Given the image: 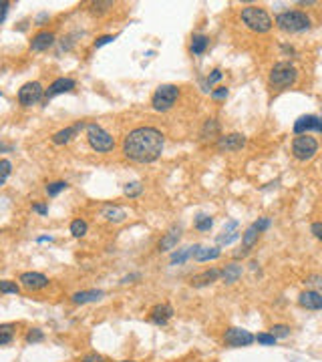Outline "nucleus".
Masks as SVG:
<instances>
[{"label":"nucleus","mask_w":322,"mask_h":362,"mask_svg":"<svg viewBox=\"0 0 322 362\" xmlns=\"http://www.w3.org/2000/svg\"><path fill=\"white\" fill-rule=\"evenodd\" d=\"M165 139L153 127H137L123 141V153L135 163H151L163 151Z\"/></svg>","instance_id":"nucleus-1"},{"label":"nucleus","mask_w":322,"mask_h":362,"mask_svg":"<svg viewBox=\"0 0 322 362\" xmlns=\"http://www.w3.org/2000/svg\"><path fill=\"white\" fill-rule=\"evenodd\" d=\"M276 26L284 32H304L310 28V18L300 10H286L276 16Z\"/></svg>","instance_id":"nucleus-2"},{"label":"nucleus","mask_w":322,"mask_h":362,"mask_svg":"<svg viewBox=\"0 0 322 362\" xmlns=\"http://www.w3.org/2000/svg\"><path fill=\"white\" fill-rule=\"evenodd\" d=\"M242 20L244 24L254 32H268L272 28V18L264 8L258 6H246L242 8Z\"/></svg>","instance_id":"nucleus-3"},{"label":"nucleus","mask_w":322,"mask_h":362,"mask_svg":"<svg viewBox=\"0 0 322 362\" xmlns=\"http://www.w3.org/2000/svg\"><path fill=\"white\" fill-rule=\"evenodd\" d=\"M296 79H298V71L290 63H278L270 71V85L274 89H288L296 83Z\"/></svg>","instance_id":"nucleus-4"},{"label":"nucleus","mask_w":322,"mask_h":362,"mask_svg":"<svg viewBox=\"0 0 322 362\" xmlns=\"http://www.w3.org/2000/svg\"><path fill=\"white\" fill-rule=\"evenodd\" d=\"M87 139H89V145L97 153H107V151H111L115 147V139L97 123L87 125Z\"/></svg>","instance_id":"nucleus-5"},{"label":"nucleus","mask_w":322,"mask_h":362,"mask_svg":"<svg viewBox=\"0 0 322 362\" xmlns=\"http://www.w3.org/2000/svg\"><path fill=\"white\" fill-rule=\"evenodd\" d=\"M179 97V89L175 85H161L151 97V105L155 111H169Z\"/></svg>","instance_id":"nucleus-6"},{"label":"nucleus","mask_w":322,"mask_h":362,"mask_svg":"<svg viewBox=\"0 0 322 362\" xmlns=\"http://www.w3.org/2000/svg\"><path fill=\"white\" fill-rule=\"evenodd\" d=\"M318 151V141L314 137H308V135H302V137H296L292 141V155L298 159V161H308L316 155Z\"/></svg>","instance_id":"nucleus-7"},{"label":"nucleus","mask_w":322,"mask_h":362,"mask_svg":"<svg viewBox=\"0 0 322 362\" xmlns=\"http://www.w3.org/2000/svg\"><path fill=\"white\" fill-rule=\"evenodd\" d=\"M46 91L42 89V85L40 83H26V85H22V89L18 91V103L22 105V107H32V105H36L40 99H42V95H44Z\"/></svg>","instance_id":"nucleus-8"},{"label":"nucleus","mask_w":322,"mask_h":362,"mask_svg":"<svg viewBox=\"0 0 322 362\" xmlns=\"http://www.w3.org/2000/svg\"><path fill=\"white\" fill-rule=\"evenodd\" d=\"M254 340H256V336H254L252 332L244 330V328H230V330H226V334H224V342H226L228 346H232V348L250 346Z\"/></svg>","instance_id":"nucleus-9"},{"label":"nucleus","mask_w":322,"mask_h":362,"mask_svg":"<svg viewBox=\"0 0 322 362\" xmlns=\"http://www.w3.org/2000/svg\"><path fill=\"white\" fill-rule=\"evenodd\" d=\"M246 145V137L242 135V133H230V135H222L220 139H218V143H216V147H218V151H240L242 147Z\"/></svg>","instance_id":"nucleus-10"},{"label":"nucleus","mask_w":322,"mask_h":362,"mask_svg":"<svg viewBox=\"0 0 322 362\" xmlns=\"http://www.w3.org/2000/svg\"><path fill=\"white\" fill-rule=\"evenodd\" d=\"M306 131L322 133V117H318V115H302V117H298L296 123H294V133L302 135Z\"/></svg>","instance_id":"nucleus-11"},{"label":"nucleus","mask_w":322,"mask_h":362,"mask_svg":"<svg viewBox=\"0 0 322 362\" xmlns=\"http://www.w3.org/2000/svg\"><path fill=\"white\" fill-rule=\"evenodd\" d=\"M18 282L26 288V290H42V288H46L48 286V278L44 276V274H40V272H24V274H20V278H18Z\"/></svg>","instance_id":"nucleus-12"},{"label":"nucleus","mask_w":322,"mask_h":362,"mask_svg":"<svg viewBox=\"0 0 322 362\" xmlns=\"http://www.w3.org/2000/svg\"><path fill=\"white\" fill-rule=\"evenodd\" d=\"M171 316H173V308L169 304H157L149 312V320L153 324H157V326H165L171 320Z\"/></svg>","instance_id":"nucleus-13"},{"label":"nucleus","mask_w":322,"mask_h":362,"mask_svg":"<svg viewBox=\"0 0 322 362\" xmlns=\"http://www.w3.org/2000/svg\"><path fill=\"white\" fill-rule=\"evenodd\" d=\"M75 89V81L73 79H57L48 89H46V93H44V99L48 101V99H52V97H57V95H63V93H69V91H73Z\"/></svg>","instance_id":"nucleus-14"},{"label":"nucleus","mask_w":322,"mask_h":362,"mask_svg":"<svg viewBox=\"0 0 322 362\" xmlns=\"http://www.w3.org/2000/svg\"><path fill=\"white\" fill-rule=\"evenodd\" d=\"M298 304L306 310H322V294L316 290H306L298 296Z\"/></svg>","instance_id":"nucleus-15"},{"label":"nucleus","mask_w":322,"mask_h":362,"mask_svg":"<svg viewBox=\"0 0 322 362\" xmlns=\"http://www.w3.org/2000/svg\"><path fill=\"white\" fill-rule=\"evenodd\" d=\"M220 276H222V272H220V270L209 268V270H205V272H201V274L193 276V278H191V286H193V288H203V286H209V284H213Z\"/></svg>","instance_id":"nucleus-16"},{"label":"nucleus","mask_w":322,"mask_h":362,"mask_svg":"<svg viewBox=\"0 0 322 362\" xmlns=\"http://www.w3.org/2000/svg\"><path fill=\"white\" fill-rule=\"evenodd\" d=\"M52 42H55V34L52 32H38L30 40V50H34V52L46 50L48 46H52Z\"/></svg>","instance_id":"nucleus-17"},{"label":"nucleus","mask_w":322,"mask_h":362,"mask_svg":"<svg viewBox=\"0 0 322 362\" xmlns=\"http://www.w3.org/2000/svg\"><path fill=\"white\" fill-rule=\"evenodd\" d=\"M83 127H85V123H77L75 127H67V129L57 131V133L52 135V143H55V145H65V143L73 141V137H75Z\"/></svg>","instance_id":"nucleus-18"},{"label":"nucleus","mask_w":322,"mask_h":362,"mask_svg":"<svg viewBox=\"0 0 322 362\" xmlns=\"http://www.w3.org/2000/svg\"><path fill=\"white\" fill-rule=\"evenodd\" d=\"M103 290H83V292H77L71 296L73 304H87V302H97L103 298Z\"/></svg>","instance_id":"nucleus-19"},{"label":"nucleus","mask_w":322,"mask_h":362,"mask_svg":"<svg viewBox=\"0 0 322 362\" xmlns=\"http://www.w3.org/2000/svg\"><path fill=\"white\" fill-rule=\"evenodd\" d=\"M179 237H181V227H171L165 235H163V239L159 242V250L161 252H167V250H173L175 246H177V242H179Z\"/></svg>","instance_id":"nucleus-20"},{"label":"nucleus","mask_w":322,"mask_h":362,"mask_svg":"<svg viewBox=\"0 0 322 362\" xmlns=\"http://www.w3.org/2000/svg\"><path fill=\"white\" fill-rule=\"evenodd\" d=\"M242 272H244V268H242L240 264L232 262V264H228V266L222 270V278H224L226 284H236V282L242 278Z\"/></svg>","instance_id":"nucleus-21"},{"label":"nucleus","mask_w":322,"mask_h":362,"mask_svg":"<svg viewBox=\"0 0 322 362\" xmlns=\"http://www.w3.org/2000/svg\"><path fill=\"white\" fill-rule=\"evenodd\" d=\"M199 248H201V246H187V248L175 252V254L171 256V264L175 266V264H183V262H187L189 258H195V254H197Z\"/></svg>","instance_id":"nucleus-22"},{"label":"nucleus","mask_w":322,"mask_h":362,"mask_svg":"<svg viewBox=\"0 0 322 362\" xmlns=\"http://www.w3.org/2000/svg\"><path fill=\"white\" fill-rule=\"evenodd\" d=\"M207 44H209V38L205 36V34H195L193 38H191V46H189V50H191V54H203L205 52V48H207Z\"/></svg>","instance_id":"nucleus-23"},{"label":"nucleus","mask_w":322,"mask_h":362,"mask_svg":"<svg viewBox=\"0 0 322 362\" xmlns=\"http://www.w3.org/2000/svg\"><path fill=\"white\" fill-rule=\"evenodd\" d=\"M103 217H105V219H109V221L121 223L127 215H125V211H123V209H119V207H115V205H107V207H103Z\"/></svg>","instance_id":"nucleus-24"},{"label":"nucleus","mask_w":322,"mask_h":362,"mask_svg":"<svg viewBox=\"0 0 322 362\" xmlns=\"http://www.w3.org/2000/svg\"><path fill=\"white\" fill-rule=\"evenodd\" d=\"M258 235H260V231H258V229L254 227V223H252V225H250V227L242 233V244H244V248H246V250H250V248L258 242Z\"/></svg>","instance_id":"nucleus-25"},{"label":"nucleus","mask_w":322,"mask_h":362,"mask_svg":"<svg viewBox=\"0 0 322 362\" xmlns=\"http://www.w3.org/2000/svg\"><path fill=\"white\" fill-rule=\"evenodd\" d=\"M220 248H199L197 254H195V260L197 262H207V260H216L220 258Z\"/></svg>","instance_id":"nucleus-26"},{"label":"nucleus","mask_w":322,"mask_h":362,"mask_svg":"<svg viewBox=\"0 0 322 362\" xmlns=\"http://www.w3.org/2000/svg\"><path fill=\"white\" fill-rule=\"evenodd\" d=\"M218 133H220V125H218L216 119H209V121L203 125V129H201V137H203V139L213 137V135H218Z\"/></svg>","instance_id":"nucleus-27"},{"label":"nucleus","mask_w":322,"mask_h":362,"mask_svg":"<svg viewBox=\"0 0 322 362\" xmlns=\"http://www.w3.org/2000/svg\"><path fill=\"white\" fill-rule=\"evenodd\" d=\"M193 223H195V229H199V231H209V227L213 225V219H211L209 215H197Z\"/></svg>","instance_id":"nucleus-28"},{"label":"nucleus","mask_w":322,"mask_h":362,"mask_svg":"<svg viewBox=\"0 0 322 362\" xmlns=\"http://www.w3.org/2000/svg\"><path fill=\"white\" fill-rule=\"evenodd\" d=\"M12 342V324L0 326V346H8Z\"/></svg>","instance_id":"nucleus-29"},{"label":"nucleus","mask_w":322,"mask_h":362,"mask_svg":"<svg viewBox=\"0 0 322 362\" xmlns=\"http://www.w3.org/2000/svg\"><path fill=\"white\" fill-rule=\"evenodd\" d=\"M67 187H69L67 181H55V183H48V185H46V193H48V197H55V195H59L61 191H65Z\"/></svg>","instance_id":"nucleus-30"},{"label":"nucleus","mask_w":322,"mask_h":362,"mask_svg":"<svg viewBox=\"0 0 322 362\" xmlns=\"http://www.w3.org/2000/svg\"><path fill=\"white\" fill-rule=\"evenodd\" d=\"M71 233H73L75 237H83V235L87 233V221H83V219H75V221L71 223Z\"/></svg>","instance_id":"nucleus-31"},{"label":"nucleus","mask_w":322,"mask_h":362,"mask_svg":"<svg viewBox=\"0 0 322 362\" xmlns=\"http://www.w3.org/2000/svg\"><path fill=\"white\" fill-rule=\"evenodd\" d=\"M0 292H2V294H18V292H20V288H18V284H16V282L2 280V282H0Z\"/></svg>","instance_id":"nucleus-32"},{"label":"nucleus","mask_w":322,"mask_h":362,"mask_svg":"<svg viewBox=\"0 0 322 362\" xmlns=\"http://www.w3.org/2000/svg\"><path fill=\"white\" fill-rule=\"evenodd\" d=\"M270 334H274L276 338H286V336H290V326H286V324H274V326L270 328Z\"/></svg>","instance_id":"nucleus-33"},{"label":"nucleus","mask_w":322,"mask_h":362,"mask_svg":"<svg viewBox=\"0 0 322 362\" xmlns=\"http://www.w3.org/2000/svg\"><path fill=\"white\" fill-rule=\"evenodd\" d=\"M220 79H222V71H220V69H213V71H211V75H209V77L201 83V85H203V91H209V87H211L213 83H218Z\"/></svg>","instance_id":"nucleus-34"},{"label":"nucleus","mask_w":322,"mask_h":362,"mask_svg":"<svg viewBox=\"0 0 322 362\" xmlns=\"http://www.w3.org/2000/svg\"><path fill=\"white\" fill-rule=\"evenodd\" d=\"M141 191H143V187H141V183H137V181L125 185V195H127V197H137V195H141Z\"/></svg>","instance_id":"nucleus-35"},{"label":"nucleus","mask_w":322,"mask_h":362,"mask_svg":"<svg viewBox=\"0 0 322 362\" xmlns=\"http://www.w3.org/2000/svg\"><path fill=\"white\" fill-rule=\"evenodd\" d=\"M42 338H44V334H42V330H40V328H30V330L26 332V342H28V344L40 342Z\"/></svg>","instance_id":"nucleus-36"},{"label":"nucleus","mask_w":322,"mask_h":362,"mask_svg":"<svg viewBox=\"0 0 322 362\" xmlns=\"http://www.w3.org/2000/svg\"><path fill=\"white\" fill-rule=\"evenodd\" d=\"M238 237H240V233H238V231H232V233H222V235H218V244H220V246H228V244L236 242Z\"/></svg>","instance_id":"nucleus-37"},{"label":"nucleus","mask_w":322,"mask_h":362,"mask_svg":"<svg viewBox=\"0 0 322 362\" xmlns=\"http://www.w3.org/2000/svg\"><path fill=\"white\" fill-rule=\"evenodd\" d=\"M256 340H258L260 344H264V346H274L278 338H276L274 334H266V332H262V334H258V336H256Z\"/></svg>","instance_id":"nucleus-38"},{"label":"nucleus","mask_w":322,"mask_h":362,"mask_svg":"<svg viewBox=\"0 0 322 362\" xmlns=\"http://www.w3.org/2000/svg\"><path fill=\"white\" fill-rule=\"evenodd\" d=\"M0 169H2V177H0V185H4L6 179H8V175H10V169H12V165H10V161L8 159H2L0 161Z\"/></svg>","instance_id":"nucleus-39"},{"label":"nucleus","mask_w":322,"mask_h":362,"mask_svg":"<svg viewBox=\"0 0 322 362\" xmlns=\"http://www.w3.org/2000/svg\"><path fill=\"white\" fill-rule=\"evenodd\" d=\"M115 40V36L113 34H105V36H99L97 40H95V48H99V46H105V44H109V42H113Z\"/></svg>","instance_id":"nucleus-40"},{"label":"nucleus","mask_w":322,"mask_h":362,"mask_svg":"<svg viewBox=\"0 0 322 362\" xmlns=\"http://www.w3.org/2000/svg\"><path fill=\"white\" fill-rule=\"evenodd\" d=\"M254 227H256L260 233H262L264 229H268V227H270V219H268V217H260V219L254 223Z\"/></svg>","instance_id":"nucleus-41"},{"label":"nucleus","mask_w":322,"mask_h":362,"mask_svg":"<svg viewBox=\"0 0 322 362\" xmlns=\"http://www.w3.org/2000/svg\"><path fill=\"white\" fill-rule=\"evenodd\" d=\"M228 89L226 87H222V89H218V91H211V99H216V101H220V99H226L228 97Z\"/></svg>","instance_id":"nucleus-42"},{"label":"nucleus","mask_w":322,"mask_h":362,"mask_svg":"<svg viewBox=\"0 0 322 362\" xmlns=\"http://www.w3.org/2000/svg\"><path fill=\"white\" fill-rule=\"evenodd\" d=\"M306 284H308V286H318V288H322V276H308V278H306Z\"/></svg>","instance_id":"nucleus-43"},{"label":"nucleus","mask_w":322,"mask_h":362,"mask_svg":"<svg viewBox=\"0 0 322 362\" xmlns=\"http://www.w3.org/2000/svg\"><path fill=\"white\" fill-rule=\"evenodd\" d=\"M81 362H103V356L97 354V352H91V354H87Z\"/></svg>","instance_id":"nucleus-44"},{"label":"nucleus","mask_w":322,"mask_h":362,"mask_svg":"<svg viewBox=\"0 0 322 362\" xmlns=\"http://www.w3.org/2000/svg\"><path fill=\"white\" fill-rule=\"evenodd\" d=\"M310 231L318 237V239H322V221H316V223H312V227H310Z\"/></svg>","instance_id":"nucleus-45"},{"label":"nucleus","mask_w":322,"mask_h":362,"mask_svg":"<svg viewBox=\"0 0 322 362\" xmlns=\"http://www.w3.org/2000/svg\"><path fill=\"white\" fill-rule=\"evenodd\" d=\"M32 209H34L36 213H40V215H46V213H48V207H46V205H42V203H34V205H32Z\"/></svg>","instance_id":"nucleus-46"},{"label":"nucleus","mask_w":322,"mask_h":362,"mask_svg":"<svg viewBox=\"0 0 322 362\" xmlns=\"http://www.w3.org/2000/svg\"><path fill=\"white\" fill-rule=\"evenodd\" d=\"M236 227H238V221H230V223L224 225V231H222V233H232V231H236Z\"/></svg>","instance_id":"nucleus-47"},{"label":"nucleus","mask_w":322,"mask_h":362,"mask_svg":"<svg viewBox=\"0 0 322 362\" xmlns=\"http://www.w3.org/2000/svg\"><path fill=\"white\" fill-rule=\"evenodd\" d=\"M46 18H48V14H46V12H42V14H38V18H36V24L40 26V24H42V22H44Z\"/></svg>","instance_id":"nucleus-48"},{"label":"nucleus","mask_w":322,"mask_h":362,"mask_svg":"<svg viewBox=\"0 0 322 362\" xmlns=\"http://www.w3.org/2000/svg\"><path fill=\"white\" fill-rule=\"evenodd\" d=\"M50 239H52L50 235H44V237H38V242H50Z\"/></svg>","instance_id":"nucleus-49"},{"label":"nucleus","mask_w":322,"mask_h":362,"mask_svg":"<svg viewBox=\"0 0 322 362\" xmlns=\"http://www.w3.org/2000/svg\"><path fill=\"white\" fill-rule=\"evenodd\" d=\"M121 362H135V360H121Z\"/></svg>","instance_id":"nucleus-50"}]
</instances>
